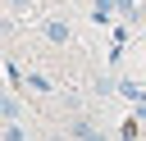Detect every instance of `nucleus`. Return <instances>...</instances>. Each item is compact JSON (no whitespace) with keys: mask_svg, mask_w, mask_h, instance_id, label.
Masks as SVG:
<instances>
[{"mask_svg":"<svg viewBox=\"0 0 146 141\" xmlns=\"http://www.w3.org/2000/svg\"><path fill=\"white\" fill-rule=\"evenodd\" d=\"M114 5H119V14H132V9H137L132 0H114Z\"/></svg>","mask_w":146,"mask_h":141,"instance_id":"6e6552de","label":"nucleus"},{"mask_svg":"<svg viewBox=\"0 0 146 141\" xmlns=\"http://www.w3.org/2000/svg\"><path fill=\"white\" fill-rule=\"evenodd\" d=\"M119 141H141V118H137V114H128V118L119 123Z\"/></svg>","mask_w":146,"mask_h":141,"instance_id":"7ed1b4c3","label":"nucleus"},{"mask_svg":"<svg viewBox=\"0 0 146 141\" xmlns=\"http://www.w3.org/2000/svg\"><path fill=\"white\" fill-rule=\"evenodd\" d=\"M5 123H18V100H14V91L5 96Z\"/></svg>","mask_w":146,"mask_h":141,"instance_id":"39448f33","label":"nucleus"},{"mask_svg":"<svg viewBox=\"0 0 146 141\" xmlns=\"http://www.w3.org/2000/svg\"><path fill=\"white\" fill-rule=\"evenodd\" d=\"M27 86L32 91H41V96H50L55 86H50V77H41V73H27Z\"/></svg>","mask_w":146,"mask_h":141,"instance_id":"20e7f679","label":"nucleus"},{"mask_svg":"<svg viewBox=\"0 0 146 141\" xmlns=\"http://www.w3.org/2000/svg\"><path fill=\"white\" fill-rule=\"evenodd\" d=\"M114 9H119L114 0H91V23H100V27L114 23Z\"/></svg>","mask_w":146,"mask_h":141,"instance_id":"f03ea898","label":"nucleus"},{"mask_svg":"<svg viewBox=\"0 0 146 141\" xmlns=\"http://www.w3.org/2000/svg\"><path fill=\"white\" fill-rule=\"evenodd\" d=\"M5 141H27V132H23V123H5Z\"/></svg>","mask_w":146,"mask_h":141,"instance_id":"423d86ee","label":"nucleus"},{"mask_svg":"<svg viewBox=\"0 0 146 141\" xmlns=\"http://www.w3.org/2000/svg\"><path fill=\"white\" fill-rule=\"evenodd\" d=\"M41 32H46V41H55V45H64V41H68V23H64V18H46V27H41Z\"/></svg>","mask_w":146,"mask_h":141,"instance_id":"f257e3e1","label":"nucleus"},{"mask_svg":"<svg viewBox=\"0 0 146 141\" xmlns=\"http://www.w3.org/2000/svg\"><path fill=\"white\" fill-rule=\"evenodd\" d=\"M27 5H32V0H9V14H23Z\"/></svg>","mask_w":146,"mask_h":141,"instance_id":"0eeeda50","label":"nucleus"}]
</instances>
